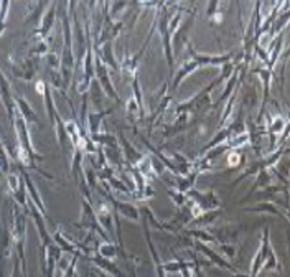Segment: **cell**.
Here are the masks:
<instances>
[{"mask_svg": "<svg viewBox=\"0 0 290 277\" xmlns=\"http://www.w3.org/2000/svg\"><path fill=\"white\" fill-rule=\"evenodd\" d=\"M229 165H238V162H239V155L238 154H229Z\"/></svg>", "mask_w": 290, "mask_h": 277, "instance_id": "1", "label": "cell"}]
</instances>
